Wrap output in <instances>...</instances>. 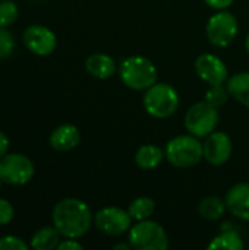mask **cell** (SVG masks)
I'll return each mask as SVG.
<instances>
[{
	"label": "cell",
	"instance_id": "obj_1",
	"mask_svg": "<svg viewBox=\"0 0 249 250\" xmlns=\"http://www.w3.org/2000/svg\"><path fill=\"white\" fill-rule=\"evenodd\" d=\"M51 220L62 237L79 239L88 233L94 215L84 201L78 198H65L54 205Z\"/></svg>",
	"mask_w": 249,
	"mask_h": 250
},
{
	"label": "cell",
	"instance_id": "obj_2",
	"mask_svg": "<svg viewBox=\"0 0 249 250\" xmlns=\"http://www.w3.org/2000/svg\"><path fill=\"white\" fill-rule=\"evenodd\" d=\"M119 75L122 82L135 91H147L157 82V67L142 56H131L120 63Z\"/></svg>",
	"mask_w": 249,
	"mask_h": 250
},
{
	"label": "cell",
	"instance_id": "obj_3",
	"mask_svg": "<svg viewBox=\"0 0 249 250\" xmlns=\"http://www.w3.org/2000/svg\"><path fill=\"white\" fill-rule=\"evenodd\" d=\"M166 160L178 168H191L204 158V149L200 138L194 135H181L170 139L164 149Z\"/></svg>",
	"mask_w": 249,
	"mask_h": 250
},
{
	"label": "cell",
	"instance_id": "obj_4",
	"mask_svg": "<svg viewBox=\"0 0 249 250\" xmlns=\"http://www.w3.org/2000/svg\"><path fill=\"white\" fill-rule=\"evenodd\" d=\"M145 111L156 119L170 117L179 107V94L169 83H154L142 98Z\"/></svg>",
	"mask_w": 249,
	"mask_h": 250
},
{
	"label": "cell",
	"instance_id": "obj_5",
	"mask_svg": "<svg viewBox=\"0 0 249 250\" xmlns=\"http://www.w3.org/2000/svg\"><path fill=\"white\" fill-rule=\"evenodd\" d=\"M128 242L132 249L136 250H166L169 248V237L164 229L150 218L138 221L129 229Z\"/></svg>",
	"mask_w": 249,
	"mask_h": 250
},
{
	"label": "cell",
	"instance_id": "obj_6",
	"mask_svg": "<svg viewBox=\"0 0 249 250\" xmlns=\"http://www.w3.org/2000/svg\"><path fill=\"white\" fill-rule=\"evenodd\" d=\"M217 125L219 111L207 101L194 104L185 114V129L197 138H207L214 132Z\"/></svg>",
	"mask_w": 249,
	"mask_h": 250
},
{
	"label": "cell",
	"instance_id": "obj_7",
	"mask_svg": "<svg viewBox=\"0 0 249 250\" xmlns=\"http://www.w3.org/2000/svg\"><path fill=\"white\" fill-rule=\"evenodd\" d=\"M34 163L23 154L7 152L0 160V179L10 186H23L34 177Z\"/></svg>",
	"mask_w": 249,
	"mask_h": 250
},
{
	"label": "cell",
	"instance_id": "obj_8",
	"mask_svg": "<svg viewBox=\"0 0 249 250\" xmlns=\"http://www.w3.org/2000/svg\"><path fill=\"white\" fill-rule=\"evenodd\" d=\"M238 19L227 10H219L207 22V38L216 47H227L238 35Z\"/></svg>",
	"mask_w": 249,
	"mask_h": 250
},
{
	"label": "cell",
	"instance_id": "obj_9",
	"mask_svg": "<svg viewBox=\"0 0 249 250\" xmlns=\"http://www.w3.org/2000/svg\"><path fill=\"white\" fill-rule=\"evenodd\" d=\"M95 227L106 236H122L123 233L129 231L132 218L128 211L116 208V207H107L100 209L94 215Z\"/></svg>",
	"mask_w": 249,
	"mask_h": 250
},
{
	"label": "cell",
	"instance_id": "obj_10",
	"mask_svg": "<svg viewBox=\"0 0 249 250\" xmlns=\"http://www.w3.org/2000/svg\"><path fill=\"white\" fill-rule=\"evenodd\" d=\"M22 41L25 47L35 56L45 57L50 56L57 45L56 34L44 25H29L22 34Z\"/></svg>",
	"mask_w": 249,
	"mask_h": 250
},
{
	"label": "cell",
	"instance_id": "obj_11",
	"mask_svg": "<svg viewBox=\"0 0 249 250\" xmlns=\"http://www.w3.org/2000/svg\"><path fill=\"white\" fill-rule=\"evenodd\" d=\"M195 72L208 85H223L229 75L225 62L210 53H204L197 57Z\"/></svg>",
	"mask_w": 249,
	"mask_h": 250
},
{
	"label": "cell",
	"instance_id": "obj_12",
	"mask_svg": "<svg viewBox=\"0 0 249 250\" xmlns=\"http://www.w3.org/2000/svg\"><path fill=\"white\" fill-rule=\"evenodd\" d=\"M204 158L213 166H222L229 161L232 157L233 145L232 139L225 132H213L207 136L203 144Z\"/></svg>",
	"mask_w": 249,
	"mask_h": 250
},
{
	"label": "cell",
	"instance_id": "obj_13",
	"mask_svg": "<svg viewBox=\"0 0 249 250\" xmlns=\"http://www.w3.org/2000/svg\"><path fill=\"white\" fill-rule=\"evenodd\" d=\"M226 207L238 220L249 221V183H238L226 193Z\"/></svg>",
	"mask_w": 249,
	"mask_h": 250
},
{
	"label": "cell",
	"instance_id": "obj_14",
	"mask_svg": "<svg viewBox=\"0 0 249 250\" xmlns=\"http://www.w3.org/2000/svg\"><path fill=\"white\" fill-rule=\"evenodd\" d=\"M81 142V132L75 125L65 123L57 126L48 136V144L53 149L66 152L75 149Z\"/></svg>",
	"mask_w": 249,
	"mask_h": 250
},
{
	"label": "cell",
	"instance_id": "obj_15",
	"mask_svg": "<svg viewBox=\"0 0 249 250\" xmlns=\"http://www.w3.org/2000/svg\"><path fill=\"white\" fill-rule=\"evenodd\" d=\"M85 69L95 79H107L116 73L117 66L110 56L104 53H94L85 60Z\"/></svg>",
	"mask_w": 249,
	"mask_h": 250
},
{
	"label": "cell",
	"instance_id": "obj_16",
	"mask_svg": "<svg viewBox=\"0 0 249 250\" xmlns=\"http://www.w3.org/2000/svg\"><path fill=\"white\" fill-rule=\"evenodd\" d=\"M164 158H166L164 151L160 146L153 145V144L142 145L141 148H138V151L135 154V163L142 170L157 168Z\"/></svg>",
	"mask_w": 249,
	"mask_h": 250
},
{
	"label": "cell",
	"instance_id": "obj_17",
	"mask_svg": "<svg viewBox=\"0 0 249 250\" xmlns=\"http://www.w3.org/2000/svg\"><path fill=\"white\" fill-rule=\"evenodd\" d=\"M60 237H62V234L59 233V230L54 226L43 227L32 234L29 246L34 250L57 249V246L60 243Z\"/></svg>",
	"mask_w": 249,
	"mask_h": 250
},
{
	"label": "cell",
	"instance_id": "obj_18",
	"mask_svg": "<svg viewBox=\"0 0 249 250\" xmlns=\"http://www.w3.org/2000/svg\"><path fill=\"white\" fill-rule=\"evenodd\" d=\"M226 88L229 91V95L233 97L238 103L242 105L249 107V73L241 72L233 75L227 79Z\"/></svg>",
	"mask_w": 249,
	"mask_h": 250
},
{
	"label": "cell",
	"instance_id": "obj_19",
	"mask_svg": "<svg viewBox=\"0 0 249 250\" xmlns=\"http://www.w3.org/2000/svg\"><path fill=\"white\" fill-rule=\"evenodd\" d=\"M226 202L222 201L217 196H208L204 198L200 205H198V214L208 221H216L219 218L223 217L225 211H226Z\"/></svg>",
	"mask_w": 249,
	"mask_h": 250
},
{
	"label": "cell",
	"instance_id": "obj_20",
	"mask_svg": "<svg viewBox=\"0 0 249 250\" xmlns=\"http://www.w3.org/2000/svg\"><path fill=\"white\" fill-rule=\"evenodd\" d=\"M213 249H226V250H244L245 245L241 239L239 233L235 230H225L211 240L208 245V250Z\"/></svg>",
	"mask_w": 249,
	"mask_h": 250
},
{
	"label": "cell",
	"instance_id": "obj_21",
	"mask_svg": "<svg viewBox=\"0 0 249 250\" xmlns=\"http://www.w3.org/2000/svg\"><path fill=\"white\" fill-rule=\"evenodd\" d=\"M154 211H156V202H154V199H151L148 196H139V198L134 199L128 207V212H129L131 218L135 221L148 220L154 214Z\"/></svg>",
	"mask_w": 249,
	"mask_h": 250
},
{
	"label": "cell",
	"instance_id": "obj_22",
	"mask_svg": "<svg viewBox=\"0 0 249 250\" xmlns=\"http://www.w3.org/2000/svg\"><path fill=\"white\" fill-rule=\"evenodd\" d=\"M19 16L18 4L13 0H0V26L9 28Z\"/></svg>",
	"mask_w": 249,
	"mask_h": 250
},
{
	"label": "cell",
	"instance_id": "obj_23",
	"mask_svg": "<svg viewBox=\"0 0 249 250\" xmlns=\"http://www.w3.org/2000/svg\"><path fill=\"white\" fill-rule=\"evenodd\" d=\"M229 91L223 85H210V88L205 92V101L214 105L216 108L225 105L227 103Z\"/></svg>",
	"mask_w": 249,
	"mask_h": 250
},
{
	"label": "cell",
	"instance_id": "obj_24",
	"mask_svg": "<svg viewBox=\"0 0 249 250\" xmlns=\"http://www.w3.org/2000/svg\"><path fill=\"white\" fill-rule=\"evenodd\" d=\"M15 50V37L7 29L0 26V60L7 59Z\"/></svg>",
	"mask_w": 249,
	"mask_h": 250
},
{
	"label": "cell",
	"instance_id": "obj_25",
	"mask_svg": "<svg viewBox=\"0 0 249 250\" xmlns=\"http://www.w3.org/2000/svg\"><path fill=\"white\" fill-rule=\"evenodd\" d=\"M28 248L29 245L18 236L7 234L0 237V250H26Z\"/></svg>",
	"mask_w": 249,
	"mask_h": 250
},
{
	"label": "cell",
	"instance_id": "obj_26",
	"mask_svg": "<svg viewBox=\"0 0 249 250\" xmlns=\"http://www.w3.org/2000/svg\"><path fill=\"white\" fill-rule=\"evenodd\" d=\"M13 217H15V209H13L12 204L7 199L0 198V226L10 224Z\"/></svg>",
	"mask_w": 249,
	"mask_h": 250
},
{
	"label": "cell",
	"instance_id": "obj_27",
	"mask_svg": "<svg viewBox=\"0 0 249 250\" xmlns=\"http://www.w3.org/2000/svg\"><path fill=\"white\" fill-rule=\"evenodd\" d=\"M84 246L76 240V239H66L65 240H60L57 250H82Z\"/></svg>",
	"mask_w": 249,
	"mask_h": 250
},
{
	"label": "cell",
	"instance_id": "obj_28",
	"mask_svg": "<svg viewBox=\"0 0 249 250\" xmlns=\"http://www.w3.org/2000/svg\"><path fill=\"white\" fill-rule=\"evenodd\" d=\"M210 7L217 9V10H226L227 7H230L233 4L235 0H204Z\"/></svg>",
	"mask_w": 249,
	"mask_h": 250
},
{
	"label": "cell",
	"instance_id": "obj_29",
	"mask_svg": "<svg viewBox=\"0 0 249 250\" xmlns=\"http://www.w3.org/2000/svg\"><path fill=\"white\" fill-rule=\"evenodd\" d=\"M9 138L0 130V160L7 154V151H9Z\"/></svg>",
	"mask_w": 249,
	"mask_h": 250
},
{
	"label": "cell",
	"instance_id": "obj_30",
	"mask_svg": "<svg viewBox=\"0 0 249 250\" xmlns=\"http://www.w3.org/2000/svg\"><path fill=\"white\" fill-rule=\"evenodd\" d=\"M131 248H132V246H131V243H129V242H128L126 245H123V243H119V245H114V249H125V250H129V249H131Z\"/></svg>",
	"mask_w": 249,
	"mask_h": 250
},
{
	"label": "cell",
	"instance_id": "obj_31",
	"mask_svg": "<svg viewBox=\"0 0 249 250\" xmlns=\"http://www.w3.org/2000/svg\"><path fill=\"white\" fill-rule=\"evenodd\" d=\"M245 45H247V51H248V54H249V34H248V37H247V41H245Z\"/></svg>",
	"mask_w": 249,
	"mask_h": 250
},
{
	"label": "cell",
	"instance_id": "obj_32",
	"mask_svg": "<svg viewBox=\"0 0 249 250\" xmlns=\"http://www.w3.org/2000/svg\"><path fill=\"white\" fill-rule=\"evenodd\" d=\"M1 185H3V180L0 179V189H1Z\"/></svg>",
	"mask_w": 249,
	"mask_h": 250
}]
</instances>
